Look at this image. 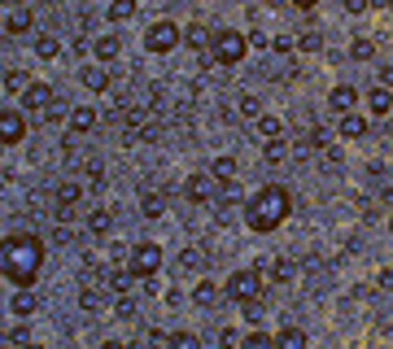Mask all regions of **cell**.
I'll return each instance as SVG.
<instances>
[{"mask_svg": "<svg viewBox=\"0 0 393 349\" xmlns=\"http://www.w3.org/2000/svg\"><path fill=\"white\" fill-rule=\"evenodd\" d=\"M44 271V240L31 232H14L0 240V280H9L14 288H35Z\"/></svg>", "mask_w": 393, "mask_h": 349, "instance_id": "cell-1", "label": "cell"}, {"mask_svg": "<svg viewBox=\"0 0 393 349\" xmlns=\"http://www.w3.org/2000/svg\"><path fill=\"white\" fill-rule=\"evenodd\" d=\"M289 210H293L289 188H284V184H267V188H258L254 197L245 201V223H249V232L267 236V232H276V227L289 219Z\"/></svg>", "mask_w": 393, "mask_h": 349, "instance_id": "cell-2", "label": "cell"}, {"mask_svg": "<svg viewBox=\"0 0 393 349\" xmlns=\"http://www.w3.org/2000/svg\"><path fill=\"white\" fill-rule=\"evenodd\" d=\"M262 267H245V271H236L232 280H228V297L232 302H241V306H249V302H258L262 297Z\"/></svg>", "mask_w": 393, "mask_h": 349, "instance_id": "cell-3", "label": "cell"}, {"mask_svg": "<svg viewBox=\"0 0 393 349\" xmlns=\"http://www.w3.org/2000/svg\"><path fill=\"white\" fill-rule=\"evenodd\" d=\"M245 48H249V35H241V31H214L210 53H214V62H219V66H236L245 57Z\"/></svg>", "mask_w": 393, "mask_h": 349, "instance_id": "cell-4", "label": "cell"}, {"mask_svg": "<svg viewBox=\"0 0 393 349\" xmlns=\"http://www.w3.org/2000/svg\"><path fill=\"white\" fill-rule=\"evenodd\" d=\"M158 271H162V245L145 240V245L131 249V275H136V280H153Z\"/></svg>", "mask_w": 393, "mask_h": 349, "instance_id": "cell-5", "label": "cell"}, {"mask_svg": "<svg viewBox=\"0 0 393 349\" xmlns=\"http://www.w3.org/2000/svg\"><path fill=\"white\" fill-rule=\"evenodd\" d=\"M180 40H184V27H175V22H166V18L153 22V27L145 31V48H149V53H171Z\"/></svg>", "mask_w": 393, "mask_h": 349, "instance_id": "cell-6", "label": "cell"}, {"mask_svg": "<svg viewBox=\"0 0 393 349\" xmlns=\"http://www.w3.org/2000/svg\"><path fill=\"white\" fill-rule=\"evenodd\" d=\"M184 197L193 201V206H206V201L219 197V179L214 175H188L184 179Z\"/></svg>", "mask_w": 393, "mask_h": 349, "instance_id": "cell-7", "label": "cell"}, {"mask_svg": "<svg viewBox=\"0 0 393 349\" xmlns=\"http://www.w3.org/2000/svg\"><path fill=\"white\" fill-rule=\"evenodd\" d=\"M22 136H27V114L22 110H0V144H18Z\"/></svg>", "mask_w": 393, "mask_h": 349, "instance_id": "cell-8", "label": "cell"}, {"mask_svg": "<svg viewBox=\"0 0 393 349\" xmlns=\"http://www.w3.org/2000/svg\"><path fill=\"white\" fill-rule=\"evenodd\" d=\"M53 101H57V92L49 83H27V92H22V110H31V114H49Z\"/></svg>", "mask_w": 393, "mask_h": 349, "instance_id": "cell-9", "label": "cell"}, {"mask_svg": "<svg viewBox=\"0 0 393 349\" xmlns=\"http://www.w3.org/2000/svg\"><path fill=\"white\" fill-rule=\"evenodd\" d=\"M354 105H359V92H354L350 83H341V88H332V96H328V110H332V114H350Z\"/></svg>", "mask_w": 393, "mask_h": 349, "instance_id": "cell-10", "label": "cell"}, {"mask_svg": "<svg viewBox=\"0 0 393 349\" xmlns=\"http://www.w3.org/2000/svg\"><path fill=\"white\" fill-rule=\"evenodd\" d=\"M97 127V110L92 105H75L70 110V136H83V131H92Z\"/></svg>", "mask_w": 393, "mask_h": 349, "instance_id": "cell-11", "label": "cell"}, {"mask_svg": "<svg viewBox=\"0 0 393 349\" xmlns=\"http://www.w3.org/2000/svg\"><path fill=\"white\" fill-rule=\"evenodd\" d=\"M367 131H372V123H367L363 114H354V110L341 114V136H345V140H363Z\"/></svg>", "mask_w": 393, "mask_h": 349, "instance_id": "cell-12", "label": "cell"}, {"mask_svg": "<svg viewBox=\"0 0 393 349\" xmlns=\"http://www.w3.org/2000/svg\"><path fill=\"white\" fill-rule=\"evenodd\" d=\"M79 79H83V88H88V92H105V88H110V70H101V66H79Z\"/></svg>", "mask_w": 393, "mask_h": 349, "instance_id": "cell-13", "label": "cell"}, {"mask_svg": "<svg viewBox=\"0 0 393 349\" xmlns=\"http://www.w3.org/2000/svg\"><path fill=\"white\" fill-rule=\"evenodd\" d=\"M31 22H35V18H31V9H27V5H18V9H9L5 31H9V35H22V31H31Z\"/></svg>", "mask_w": 393, "mask_h": 349, "instance_id": "cell-14", "label": "cell"}, {"mask_svg": "<svg viewBox=\"0 0 393 349\" xmlns=\"http://www.w3.org/2000/svg\"><path fill=\"white\" fill-rule=\"evenodd\" d=\"M367 110H372L376 118H385L393 110V92L389 88H372V92H367Z\"/></svg>", "mask_w": 393, "mask_h": 349, "instance_id": "cell-15", "label": "cell"}, {"mask_svg": "<svg viewBox=\"0 0 393 349\" xmlns=\"http://www.w3.org/2000/svg\"><path fill=\"white\" fill-rule=\"evenodd\" d=\"M79 197H83L79 179H62V184H57V206H79Z\"/></svg>", "mask_w": 393, "mask_h": 349, "instance_id": "cell-16", "label": "cell"}, {"mask_svg": "<svg viewBox=\"0 0 393 349\" xmlns=\"http://www.w3.org/2000/svg\"><path fill=\"white\" fill-rule=\"evenodd\" d=\"M184 44L188 48H206V44H214V31L201 27V22H193V27H184Z\"/></svg>", "mask_w": 393, "mask_h": 349, "instance_id": "cell-17", "label": "cell"}, {"mask_svg": "<svg viewBox=\"0 0 393 349\" xmlns=\"http://www.w3.org/2000/svg\"><path fill=\"white\" fill-rule=\"evenodd\" d=\"M276 349H306V332H302V328H289V323H284V332L276 336Z\"/></svg>", "mask_w": 393, "mask_h": 349, "instance_id": "cell-18", "label": "cell"}, {"mask_svg": "<svg viewBox=\"0 0 393 349\" xmlns=\"http://www.w3.org/2000/svg\"><path fill=\"white\" fill-rule=\"evenodd\" d=\"M9 310H14L18 319H31L35 315V293H31V288H18V297H14V306H9Z\"/></svg>", "mask_w": 393, "mask_h": 349, "instance_id": "cell-19", "label": "cell"}, {"mask_svg": "<svg viewBox=\"0 0 393 349\" xmlns=\"http://www.w3.org/2000/svg\"><path fill=\"white\" fill-rule=\"evenodd\" d=\"M210 175L219 179V184H232V179H236V158H214L210 162Z\"/></svg>", "mask_w": 393, "mask_h": 349, "instance_id": "cell-20", "label": "cell"}, {"mask_svg": "<svg viewBox=\"0 0 393 349\" xmlns=\"http://www.w3.org/2000/svg\"><path fill=\"white\" fill-rule=\"evenodd\" d=\"M118 53H123V40H118V35H101V40H97V57H101V62H114Z\"/></svg>", "mask_w": 393, "mask_h": 349, "instance_id": "cell-21", "label": "cell"}, {"mask_svg": "<svg viewBox=\"0 0 393 349\" xmlns=\"http://www.w3.org/2000/svg\"><path fill=\"white\" fill-rule=\"evenodd\" d=\"M110 227H114V214H110V210H92V214H88V232H92V236H105Z\"/></svg>", "mask_w": 393, "mask_h": 349, "instance_id": "cell-22", "label": "cell"}, {"mask_svg": "<svg viewBox=\"0 0 393 349\" xmlns=\"http://www.w3.org/2000/svg\"><path fill=\"white\" fill-rule=\"evenodd\" d=\"M105 284H110V293H127V288L136 284V275H131V267H127V271H118V267H114L110 275H105Z\"/></svg>", "mask_w": 393, "mask_h": 349, "instance_id": "cell-23", "label": "cell"}, {"mask_svg": "<svg viewBox=\"0 0 393 349\" xmlns=\"http://www.w3.org/2000/svg\"><path fill=\"white\" fill-rule=\"evenodd\" d=\"M162 210H166L162 192H145V197H140V214H145V219H158Z\"/></svg>", "mask_w": 393, "mask_h": 349, "instance_id": "cell-24", "label": "cell"}, {"mask_svg": "<svg viewBox=\"0 0 393 349\" xmlns=\"http://www.w3.org/2000/svg\"><path fill=\"white\" fill-rule=\"evenodd\" d=\"M193 302H197V306H214V302H219V288H214V280H201V284L193 288Z\"/></svg>", "mask_w": 393, "mask_h": 349, "instance_id": "cell-25", "label": "cell"}, {"mask_svg": "<svg viewBox=\"0 0 393 349\" xmlns=\"http://www.w3.org/2000/svg\"><path fill=\"white\" fill-rule=\"evenodd\" d=\"M136 0H110V22H127V18H136Z\"/></svg>", "mask_w": 393, "mask_h": 349, "instance_id": "cell-26", "label": "cell"}, {"mask_svg": "<svg viewBox=\"0 0 393 349\" xmlns=\"http://www.w3.org/2000/svg\"><path fill=\"white\" fill-rule=\"evenodd\" d=\"M297 48H302V53H319V48H324V35H319V31H302V35H297Z\"/></svg>", "mask_w": 393, "mask_h": 349, "instance_id": "cell-27", "label": "cell"}, {"mask_svg": "<svg viewBox=\"0 0 393 349\" xmlns=\"http://www.w3.org/2000/svg\"><path fill=\"white\" fill-rule=\"evenodd\" d=\"M0 88H5V92H27V75H22V70H5Z\"/></svg>", "mask_w": 393, "mask_h": 349, "instance_id": "cell-28", "label": "cell"}, {"mask_svg": "<svg viewBox=\"0 0 393 349\" xmlns=\"http://www.w3.org/2000/svg\"><path fill=\"white\" fill-rule=\"evenodd\" d=\"M350 57H354V62H372V57H376V44H372V40H354V44H350Z\"/></svg>", "mask_w": 393, "mask_h": 349, "instance_id": "cell-29", "label": "cell"}, {"mask_svg": "<svg viewBox=\"0 0 393 349\" xmlns=\"http://www.w3.org/2000/svg\"><path fill=\"white\" fill-rule=\"evenodd\" d=\"M280 118H271V114H258V136H267V140H276L280 136Z\"/></svg>", "mask_w": 393, "mask_h": 349, "instance_id": "cell-30", "label": "cell"}, {"mask_svg": "<svg viewBox=\"0 0 393 349\" xmlns=\"http://www.w3.org/2000/svg\"><path fill=\"white\" fill-rule=\"evenodd\" d=\"M262 153H267V162H284V158H289V140H267V149H262Z\"/></svg>", "mask_w": 393, "mask_h": 349, "instance_id": "cell-31", "label": "cell"}, {"mask_svg": "<svg viewBox=\"0 0 393 349\" xmlns=\"http://www.w3.org/2000/svg\"><path fill=\"white\" fill-rule=\"evenodd\" d=\"M197 267H206V254H201V249H184V254H180V271H197Z\"/></svg>", "mask_w": 393, "mask_h": 349, "instance_id": "cell-32", "label": "cell"}, {"mask_svg": "<svg viewBox=\"0 0 393 349\" xmlns=\"http://www.w3.org/2000/svg\"><path fill=\"white\" fill-rule=\"evenodd\" d=\"M35 53H40L44 62H49V57H57V53H62V44H57L53 35H40V40H35Z\"/></svg>", "mask_w": 393, "mask_h": 349, "instance_id": "cell-33", "label": "cell"}, {"mask_svg": "<svg viewBox=\"0 0 393 349\" xmlns=\"http://www.w3.org/2000/svg\"><path fill=\"white\" fill-rule=\"evenodd\" d=\"M241 349H276V341H271V336H262V332L254 328V332H249L245 341H241Z\"/></svg>", "mask_w": 393, "mask_h": 349, "instance_id": "cell-34", "label": "cell"}, {"mask_svg": "<svg viewBox=\"0 0 393 349\" xmlns=\"http://www.w3.org/2000/svg\"><path fill=\"white\" fill-rule=\"evenodd\" d=\"M166 345H171V349H201V341H197L193 332H175V336H171Z\"/></svg>", "mask_w": 393, "mask_h": 349, "instance_id": "cell-35", "label": "cell"}, {"mask_svg": "<svg viewBox=\"0 0 393 349\" xmlns=\"http://www.w3.org/2000/svg\"><path fill=\"white\" fill-rule=\"evenodd\" d=\"M271 275H276L280 284H289V280H293V262H284V258H280V262H271Z\"/></svg>", "mask_w": 393, "mask_h": 349, "instance_id": "cell-36", "label": "cell"}, {"mask_svg": "<svg viewBox=\"0 0 393 349\" xmlns=\"http://www.w3.org/2000/svg\"><path fill=\"white\" fill-rule=\"evenodd\" d=\"M114 315H118V319H136V302H131V297H118V302H114Z\"/></svg>", "mask_w": 393, "mask_h": 349, "instance_id": "cell-37", "label": "cell"}, {"mask_svg": "<svg viewBox=\"0 0 393 349\" xmlns=\"http://www.w3.org/2000/svg\"><path fill=\"white\" fill-rule=\"evenodd\" d=\"M79 306H83V310H101V297L92 293V288H83V293H79Z\"/></svg>", "mask_w": 393, "mask_h": 349, "instance_id": "cell-38", "label": "cell"}, {"mask_svg": "<svg viewBox=\"0 0 393 349\" xmlns=\"http://www.w3.org/2000/svg\"><path fill=\"white\" fill-rule=\"evenodd\" d=\"M293 35H280V40H271V48H276V53H293Z\"/></svg>", "mask_w": 393, "mask_h": 349, "instance_id": "cell-39", "label": "cell"}, {"mask_svg": "<svg viewBox=\"0 0 393 349\" xmlns=\"http://www.w3.org/2000/svg\"><path fill=\"white\" fill-rule=\"evenodd\" d=\"M241 114H249V118H258V101H254V96H245V101H241Z\"/></svg>", "mask_w": 393, "mask_h": 349, "instance_id": "cell-40", "label": "cell"}, {"mask_svg": "<svg viewBox=\"0 0 393 349\" xmlns=\"http://www.w3.org/2000/svg\"><path fill=\"white\" fill-rule=\"evenodd\" d=\"M245 319H249V323H258V319H262V306H258V302H249V306H245Z\"/></svg>", "mask_w": 393, "mask_h": 349, "instance_id": "cell-41", "label": "cell"}, {"mask_svg": "<svg viewBox=\"0 0 393 349\" xmlns=\"http://www.w3.org/2000/svg\"><path fill=\"white\" fill-rule=\"evenodd\" d=\"M9 341H14V345H31V332H27V328H18L14 336H9Z\"/></svg>", "mask_w": 393, "mask_h": 349, "instance_id": "cell-42", "label": "cell"}, {"mask_svg": "<svg viewBox=\"0 0 393 349\" xmlns=\"http://www.w3.org/2000/svg\"><path fill=\"white\" fill-rule=\"evenodd\" d=\"M345 9H350V14H363V9H367V0H345Z\"/></svg>", "mask_w": 393, "mask_h": 349, "instance_id": "cell-43", "label": "cell"}, {"mask_svg": "<svg viewBox=\"0 0 393 349\" xmlns=\"http://www.w3.org/2000/svg\"><path fill=\"white\" fill-rule=\"evenodd\" d=\"M380 88H393V66H389V70H380Z\"/></svg>", "mask_w": 393, "mask_h": 349, "instance_id": "cell-44", "label": "cell"}, {"mask_svg": "<svg viewBox=\"0 0 393 349\" xmlns=\"http://www.w3.org/2000/svg\"><path fill=\"white\" fill-rule=\"evenodd\" d=\"M293 5H297V9H315L319 0H293Z\"/></svg>", "mask_w": 393, "mask_h": 349, "instance_id": "cell-45", "label": "cell"}, {"mask_svg": "<svg viewBox=\"0 0 393 349\" xmlns=\"http://www.w3.org/2000/svg\"><path fill=\"white\" fill-rule=\"evenodd\" d=\"M101 349H123V345H118V341H105V345H101Z\"/></svg>", "mask_w": 393, "mask_h": 349, "instance_id": "cell-46", "label": "cell"}, {"mask_svg": "<svg viewBox=\"0 0 393 349\" xmlns=\"http://www.w3.org/2000/svg\"><path fill=\"white\" fill-rule=\"evenodd\" d=\"M267 5H289V0H267Z\"/></svg>", "mask_w": 393, "mask_h": 349, "instance_id": "cell-47", "label": "cell"}, {"mask_svg": "<svg viewBox=\"0 0 393 349\" xmlns=\"http://www.w3.org/2000/svg\"><path fill=\"white\" fill-rule=\"evenodd\" d=\"M0 175H5V171H0Z\"/></svg>", "mask_w": 393, "mask_h": 349, "instance_id": "cell-48", "label": "cell"}]
</instances>
